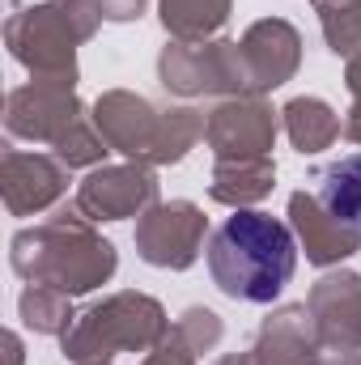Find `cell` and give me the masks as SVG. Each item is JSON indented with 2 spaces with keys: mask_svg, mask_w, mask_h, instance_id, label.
Masks as SVG:
<instances>
[{
  "mask_svg": "<svg viewBox=\"0 0 361 365\" xmlns=\"http://www.w3.org/2000/svg\"><path fill=\"white\" fill-rule=\"evenodd\" d=\"M298 268L293 230L260 208L230 212L208 238V272L213 284L234 302H276Z\"/></svg>",
  "mask_w": 361,
  "mask_h": 365,
  "instance_id": "obj_1",
  "label": "cell"
},
{
  "mask_svg": "<svg viewBox=\"0 0 361 365\" xmlns=\"http://www.w3.org/2000/svg\"><path fill=\"white\" fill-rule=\"evenodd\" d=\"M319 204L340 225L361 230V153H349V158H340V162H332L323 170V179H319Z\"/></svg>",
  "mask_w": 361,
  "mask_h": 365,
  "instance_id": "obj_2",
  "label": "cell"
}]
</instances>
